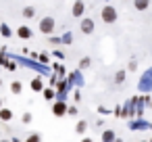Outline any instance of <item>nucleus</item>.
Wrapping results in <instances>:
<instances>
[{
    "label": "nucleus",
    "instance_id": "obj_1",
    "mask_svg": "<svg viewBox=\"0 0 152 142\" xmlns=\"http://www.w3.org/2000/svg\"><path fill=\"white\" fill-rule=\"evenodd\" d=\"M100 15H102V21H104V23H115V21H117V11H115V7H110V4H106Z\"/></svg>",
    "mask_w": 152,
    "mask_h": 142
},
{
    "label": "nucleus",
    "instance_id": "obj_2",
    "mask_svg": "<svg viewBox=\"0 0 152 142\" xmlns=\"http://www.w3.org/2000/svg\"><path fill=\"white\" fill-rule=\"evenodd\" d=\"M40 32L52 34V32H54V19H52V17H44V19L40 21Z\"/></svg>",
    "mask_w": 152,
    "mask_h": 142
},
{
    "label": "nucleus",
    "instance_id": "obj_3",
    "mask_svg": "<svg viewBox=\"0 0 152 142\" xmlns=\"http://www.w3.org/2000/svg\"><path fill=\"white\" fill-rule=\"evenodd\" d=\"M69 109H67V104L63 102V100H58V102H54V107H52V113L56 115V117H63L65 113H67Z\"/></svg>",
    "mask_w": 152,
    "mask_h": 142
},
{
    "label": "nucleus",
    "instance_id": "obj_4",
    "mask_svg": "<svg viewBox=\"0 0 152 142\" xmlns=\"http://www.w3.org/2000/svg\"><path fill=\"white\" fill-rule=\"evenodd\" d=\"M94 27H96V25H94V21H92V19H83V21H81V25H79V29H81L83 34H92V32H94Z\"/></svg>",
    "mask_w": 152,
    "mask_h": 142
},
{
    "label": "nucleus",
    "instance_id": "obj_5",
    "mask_svg": "<svg viewBox=\"0 0 152 142\" xmlns=\"http://www.w3.org/2000/svg\"><path fill=\"white\" fill-rule=\"evenodd\" d=\"M83 11H86V4L83 2H75L73 9H71V15L73 17H79V15H83Z\"/></svg>",
    "mask_w": 152,
    "mask_h": 142
},
{
    "label": "nucleus",
    "instance_id": "obj_6",
    "mask_svg": "<svg viewBox=\"0 0 152 142\" xmlns=\"http://www.w3.org/2000/svg\"><path fill=\"white\" fill-rule=\"evenodd\" d=\"M17 36L23 38V40H27V38H31V29H29L27 25H21V27L17 29Z\"/></svg>",
    "mask_w": 152,
    "mask_h": 142
},
{
    "label": "nucleus",
    "instance_id": "obj_7",
    "mask_svg": "<svg viewBox=\"0 0 152 142\" xmlns=\"http://www.w3.org/2000/svg\"><path fill=\"white\" fill-rule=\"evenodd\" d=\"M102 142H117V138H115V132H113V129H106V132L102 134Z\"/></svg>",
    "mask_w": 152,
    "mask_h": 142
},
{
    "label": "nucleus",
    "instance_id": "obj_8",
    "mask_svg": "<svg viewBox=\"0 0 152 142\" xmlns=\"http://www.w3.org/2000/svg\"><path fill=\"white\" fill-rule=\"evenodd\" d=\"M31 90H36V92H42V90H44V84H42L40 77H36V79L31 82Z\"/></svg>",
    "mask_w": 152,
    "mask_h": 142
},
{
    "label": "nucleus",
    "instance_id": "obj_9",
    "mask_svg": "<svg viewBox=\"0 0 152 142\" xmlns=\"http://www.w3.org/2000/svg\"><path fill=\"white\" fill-rule=\"evenodd\" d=\"M0 119H2V121H11L13 119V113L9 109H0Z\"/></svg>",
    "mask_w": 152,
    "mask_h": 142
},
{
    "label": "nucleus",
    "instance_id": "obj_10",
    "mask_svg": "<svg viewBox=\"0 0 152 142\" xmlns=\"http://www.w3.org/2000/svg\"><path fill=\"white\" fill-rule=\"evenodd\" d=\"M86 129H88V123H86V121H77V125H75V132H77V134H83Z\"/></svg>",
    "mask_w": 152,
    "mask_h": 142
},
{
    "label": "nucleus",
    "instance_id": "obj_11",
    "mask_svg": "<svg viewBox=\"0 0 152 142\" xmlns=\"http://www.w3.org/2000/svg\"><path fill=\"white\" fill-rule=\"evenodd\" d=\"M36 15V11L31 9V7H27V9H23V17H27V19H31Z\"/></svg>",
    "mask_w": 152,
    "mask_h": 142
},
{
    "label": "nucleus",
    "instance_id": "obj_12",
    "mask_svg": "<svg viewBox=\"0 0 152 142\" xmlns=\"http://www.w3.org/2000/svg\"><path fill=\"white\" fill-rule=\"evenodd\" d=\"M11 92L19 94V92H21V84H19V82H13V84H11Z\"/></svg>",
    "mask_w": 152,
    "mask_h": 142
},
{
    "label": "nucleus",
    "instance_id": "obj_13",
    "mask_svg": "<svg viewBox=\"0 0 152 142\" xmlns=\"http://www.w3.org/2000/svg\"><path fill=\"white\" fill-rule=\"evenodd\" d=\"M148 7H150L148 2H135V9H137V11H146Z\"/></svg>",
    "mask_w": 152,
    "mask_h": 142
},
{
    "label": "nucleus",
    "instance_id": "obj_14",
    "mask_svg": "<svg viewBox=\"0 0 152 142\" xmlns=\"http://www.w3.org/2000/svg\"><path fill=\"white\" fill-rule=\"evenodd\" d=\"M115 79H117V84H121V82L125 79V71H119V73L115 75Z\"/></svg>",
    "mask_w": 152,
    "mask_h": 142
},
{
    "label": "nucleus",
    "instance_id": "obj_15",
    "mask_svg": "<svg viewBox=\"0 0 152 142\" xmlns=\"http://www.w3.org/2000/svg\"><path fill=\"white\" fill-rule=\"evenodd\" d=\"M25 142H40V136H38V134H31V136H29Z\"/></svg>",
    "mask_w": 152,
    "mask_h": 142
},
{
    "label": "nucleus",
    "instance_id": "obj_16",
    "mask_svg": "<svg viewBox=\"0 0 152 142\" xmlns=\"http://www.w3.org/2000/svg\"><path fill=\"white\" fill-rule=\"evenodd\" d=\"M79 67H83V69H86V67H90V59H83V61H81V65H79Z\"/></svg>",
    "mask_w": 152,
    "mask_h": 142
},
{
    "label": "nucleus",
    "instance_id": "obj_17",
    "mask_svg": "<svg viewBox=\"0 0 152 142\" xmlns=\"http://www.w3.org/2000/svg\"><path fill=\"white\" fill-rule=\"evenodd\" d=\"M44 96H46V98H52L54 92H52V90H44Z\"/></svg>",
    "mask_w": 152,
    "mask_h": 142
},
{
    "label": "nucleus",
    "instance_id": "obj_18",
    "mask_svg": "<svg viewBox=\"0 0 152 142\" xmlns=\"http://www.w3.org/2000/svg\"><path fill=\"white\" fill-rule=\"evenodd\" d=\"M135 69H137V65H135V61H131L129 63V71H135Z\"/></svg>",
    "mask_w": 152,
    "mask_h": 142
},
{
    "label": "nucleus",
    "instance_id": "obj_19",
    "mask_svg": "<svg viewBox=\"0 0 152 142\" xmlns=\"http://www.w3.org/2000/svg\"><path fill=\"white\" fill-rule=\"evenodd\" d=\"M29 121H31V115H29V113H27V115H23V123H29Z\"/></svg>",
    "mask_w": 152,
    "mask_h": 142
},
{
    "label": "nucleus",
    "instance_id": "obj_20",
    "mask_svg": "<svg viewBox=\"0 0 152 142\" xmlns=\"http://www.w3.org/2000/svg\"><path fill=\"white\" fill-rule=\"evenodd\" d=\"M81 142H92V140H90V138H83V140H81Z\"/></svg>",
    "mask_w": 152,
    "mask_h": 142
},
{
    "label": "nucleus",
    "instance_id": "obj_21",
    "mask_svg": "<svg viewBox=\"0 0 152 142\" xmlns=\"http://www.w3.org/2000/svg\"><path fill=\"white\" fill-rule=\"evenodd\" d=\"M0 142H9V140H0Z\"/></svg>",
    "mask_w": 152,
    "mask_h": 142
},
{
    "label": "nucleus",
    "instance_id": "obj_22",
    "mask_svg": "<svg viewBox=\"0 0 152 142\" xmlns=\"http://www.w3.org/2000/svg\"><path fill=\"white\" fill-rule=\"evenodd\" d=\"M117 142H123V140H117Z\"/></svg>",
    "mask_w": 152,
    "mask_h": 142
},
{
    "label": "nucleus",
    "instance_id": "obj_23",
    "mask_svg": "<svg viewBox=\"0 0 152 142\" xmlns=\"http://www.w3.org/2000/svg\"><path fill=\"white\" fill-rule=\"evenodd\" d=\"M148 142H152V138H150V140H148Z\"/></svg>",
    "mask_w": 152,
    "mask_h": 142
},
{
    "label": "nucleus",
    "instance_id": "obj_24",
    "mask_svg": "<svg viewBox=\"0 0 152 142\" xmlns=\"http://www.w3.org/2000/svg\"><path fill=\"white\" fill-rule=\"evenodd\" d=\"M0 104H2V100H0Z\"/></svg>",
    "mask_w": 152,
    "mask_h": 142
},
{
    "label": "nucleus",
    "instance_id": "obj_25",
    "mask_svg": "<svg viewBox=\"0 0 152 142\" xmlns=\"http://www.w3.org/2000/svg\"><path fill=\"white\" fill-rule=\"evenodd\" d=\"M142 142H146V140H142Z\"/></svg>",
    "mask_w": 152,
    "mask_h": 142
}]
</instances>
